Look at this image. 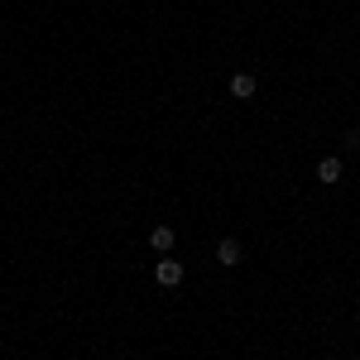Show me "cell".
I'll list each match as a JSON object with an SVG mask.
<instances>
[{"label": "cell", "instance_id": "obj_3", "mask_svg": "<svg viewBox=\"0 0 360 360\" xmlns=\"http://www.w3.org/2000/svg\"><path fill=\"white\" fill-rule=\"evenodd\" d=\"M255 91H259V82H255V72H236V77H231V96H236V101H250Z\"/></svg>", "mask_w": 360, "mask_h": 360}, {"label": "cell", "instance_id": "obj_4", "mask_svg": "<svg viewBox=\"0 0 360 360\" xmlns=\"http://www.w3.org/2000/svg\"><path fill=\"white\" fill-rule=\"evenodd\" d=\"M173 240H178V236H173V226H154V231H149V245L159 250V255H168Z\"/></svg>", "mask_w": 360, "mask_h": 360}, {"label": "cell", "instance_id": "obj_1", "mask_svg": "<svg viewBox=\"0 0 360 360\" xmlns=\"http://www.w3.org/2000/svg\"><path fill=\"white\" fill-rule=\"evenodd\" d=\"M240 259H245V245H240L236 236H226L221 245H217V264H221V269H236Z\"/></svg>", "mask_w": 360, "mask_h": 360}, {"label": "cell", "instance_id": "obj_5", "mask_svg": "<svg viewBox=\"0 0 360 360\" xmlns=\"http://www.w3.org/2000/svg\"><path fill=\"white\" fill-rule=\"evenodd\" d=\"M317 183H341V159H322L317 164Z\"/></svg>", "mask_w": 360, "mask_h": 360}, {"label": "cell", "instance_id": "obj_2", "mask_svg": "<svg viewBox=\"0 0 360 360\" xmlns=\"http://www.w3.org/2000/svg\"><path fill=\"white\" fill-rule=\"evenodd\" d=\"M154 283H159V288H178V283H183V264H178V259H159V264H154Z\"/></svg>", "mask_w": 360, "mask_h": 360}, {"label": "cell", "instance_id": "obj_6", "mask_svg": "<svg viewBox=\"0 0 360 360\" xmlns=\"http://www.w3.org/2000/svg\"><path fill=\"white\" fill-rule=\"evenodd\" d=\"M356 322H360V312H356Z\"/></svg>", "mask_w": 360, "mask_h": 360}]
</instances>
